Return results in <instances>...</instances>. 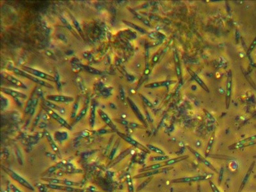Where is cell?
I'll use <instances>...</instances> for the list:
<instances>
[{
	"mask_svg": "<svg viewBox=\"0 0 256 192\" xmlns=\"http://www.w3.org/2000/svg\"><path fill=\"white\" fill-rule=\"evenodd\" d=\"M2 169L4 171L5 173H7L12 179H13L14 181L22 186V187L26 188L28 190H31L32 191H35V188L30 183H29L26 179L20 176L19 173H17L13 170L10 169V168L4 166L2 167Z\"/></svg>",
	"mask_w": 256,
	"mask_h": 192,
	"instance_id": "1",
	"label": "cell"
},
{
	"mask_svg": "<svg viewBox=\"0 0 256 192\" xmlns=\"http://www.w3.org/2000/svg\"><path fill=\"white\" fill-rule=\"evenodd\" d=\"M12 70L13 72L14 73H15L16 74L21 76H22V77L26 78L29 79H30V80L34 81L35 83H36L39 85H40L45 86V87H48V88H53V86H51L50 84H49L48 83L46 82V81H44L43 79H40L39 78L34 76L25 72V71H23V70H21V69H19L17 68H15V67H13Z\"/></svg>",
	"mask_w": 256,
	"mask_h": 192,
	"instance_id": "2",
	"label": "cell"
},
{
	"mask_svg": "<svg viewBox=\"0 0 256 192\" xmlns=\"http://www.w3.org/2000/svg\"><path fill=\"white\" fill-rule=\"evenodd\" d=\"M22 70L23 71H25V72L30 74L34 76H35L37 78H39L40 79H45V80H48V81H53V82H56L55 81V79L54 77L51 76V75L46 74L42 71H39V70H37L35 69H33L30 67H27V66H23L22 67Z\"/></svg>",
	"mask_w": 256,
	"mask_h": 192,
	"instance_id": "3",
	"label": "cell"
},
{
	"mask_svg": "<svg viewBox=\"0 0 256 192\" xmlns=\"http://www.w3.org/2000/svg\"><path fill=\"white\" fill-rule=\"evenodd\" d=\"M213 175H207V176H196L191 177H184L182 178H178L176 179L172 180V183H189L191 182H197L200 181H204L209 178L212 177Z\"/></svg>",
	"mask_w": 256,
	"mask_h": 192,
	"instance_id": "4",
	"label": "cell"
},
{
	"mask_svg": "<svg viewBox=\"0 0 256 192\" xmlns=\"http://www.w3.org/2000/svg\"><path fill=\"white\" fill-rule=\"evenodd\" d=\"M117 133L121 138H123L124 140H125L126 142H127L128 143H130V145H131L132 146L135 147L136 148H138L140 150H142V151H143V152H145L147 153H149V150L147 147H145V146H143L142 144H141L140 143H139L138 142L135 140V139L132 138L130 136H128V135H126V134L117 131Z\"/></svg>",
	"mask_w": 256,
	"mask_h": 192,
	"instance_id": "5",
	"label": "cell"
},
{
	"mask_svg": "<svg viewBox=\"0 0 256 192\" xmlns=\"http://www.w3.org/2000/svg\"><path fill=\"white\" fill-rule=\"evenodd\" d=\"M42 181H44V182H47L48 183L50 184H61V185H65V186H69V187H79L80 185V183H76V182H73L71 181H69V180H64V179H55V178H41Z\"/></svg>",
	"mask_w": 256,
	"mask_h": 192,
	"instance_id": "6",
	"label": "cell"
},
{
	"mask_svg": "<svg viewBox=\"0 0 256 192\" xmlns=\"http://www.w3.org/2000/svg\"><path fill=\"white\" fill-rule=\"evenodd\" d=\"M173 167H166L165 168H159V169H156V170H150V171H148V172H142V173H140L137 175L134 176L133 177V179H141V178H143V177H153L154 175H156V174H158V173H164L166 172H168L171 169H172Z\"/></svg>",
	"mask_w": 256,
	"mask_h": 192,
	"instance_id": "7",
	"label": "cell"
},
{
	"mask_svg": "<svg viewBox=\"0 0 256 192\" xmlns=\"http://www.w3.org/2000/svg\"><path fill=\"white\" fill-rule=\"evenodd\" d=\"M232 71H229L227 73V79L226 85V94H225V104L226 108L228 109L231 102V92H232Z\"/></svg>",
	"mask_w": 256,
	"mask_h": 192,
	"instance_id": "8",
	"label": "cell"
},
{
	"mask_svg": "<svg viewBox=\"0 0 256 192\" xmlns=\"http://www.w3.org/2000/svg\"><path fill=\"white\" fill-rule=\"evenodd\" d=\"M44 187L48 188L52 190H62L66 192H79L82 191L81 190L76 188L74 187H69V186L61 185V184H50V183H45L42 184Z\"/></svg>",
	"mask_w": 256,
	"mask_h": 192,
	"instance_id": "9",
	"label": "cell"
},
{
	"mask_svg": "<svg viewBox=\"0 0 256 192\" xmlns=\"http://www.w3.org/2000/svg\"><path fill=\"white\" fill-rule=\"evenodd\" d=\"M45 110L46 112H47V113L51 116L52 118L54 119L55 120H56L58 122V123H60V124H62L63 126H64L65 127L67 128V129L69 130H72V126L69 125L67 122L66 120H65V119H63L61 117V116H60L59 114L56 113L54 111V110H53L52 109H51V108H49L47 106L45 107Z\"/></svg>",
	"mask_w": 256,
	"mask_h": 192,
	"instance_id": "10",
	"label": "cell"
},
{
	"mask_svg": "<svg viewBox=\"0 0 256 192\" xmlns=\"http://www.w3.org/2000/svg\"><path fill=\"white\" fill-rule=\"evenodd\" d=\"M46 99L58 103H70L74 101V98L62 95H49L46 96Z\"/></svg>",
	"mask_w": 256,
	"mask_h": 192,
	"instance_id": "11",
	"label": "cell"
},
{
	"mask_svg": "<svg viewBox=\"0 0 256 192\" xmlns=\"http://www.w3.org/2000/svg\"><path fill=\"white\" fill-rule=\"evenodd\" d=\"M187 148L190 150V152L191 153H193L194 155H195V156L196 157V158L199 160L201 163H204V164L206 167H207L209 168H210V169L211 170H213V172H217V170H216V168H215L214 167H213V165L210 162H209L208 160H207L206 158H204V157L200 154V153H199L197 152V151H196V150H195L194 149H192L191 147H190V146H187Z\"/></svg>",
	"mask_w": 256,
	"mask_h": 192,
	"instance_id": "12",
	"label": "cell"
},
{
	"mask_svg": "<svg viewBox=\"0 0 256 192\" xmlns=\"http://www.w3.org/2000/svg\"><path fill=\"white\" fill-rule=\"evenodd\" d=\"M127 101L130 104V106H131L132 110L133 111V112L135 113L136 116L137 117V118L140 120L142 123H143V124L144 126H145L146 127H147V124L146 123V121L145 120V118L143 117V115H142V113H141V112L140 111L139 108H138V106L136 105V104L134 103L130 98H127Z\"/></svg>",
	"mask_w": 256,
	"mask_h": 192,
	"instance_id": "13",
	"label": "cell"
},
{
	"mask_svg": "<svg viewBox=\"0 0 256 192\" xmlns=\"http://www.w3.org/2000/svg\"><path fill=\"white\" fill-rule=\"evenodd\" d=\"M176 83V81L173 80L157 81V82H154V83L147 84L145 86V88H149V89H155V88H158V87H161V86H168L170 85H172Z\"/></svg>",
	"mask_w": 256,
	"mask_h": 192,
	"instance_id": "14",
	"label": "cell"
},
{
	"mask_svg": "<svg viewBox=\"0 0 256 192\" xmlns=\"http://www.w3.org/2000/svg\"><path fill=\"white\" fill-rule=\"evenodd\" d=\"M2 92L4 94L10 96L14 98H21V99H26L27 96L22 92L14 90L13 89H8V88H3L2 87Z\"/></svg>",
	"mask_w": 256,
	"mask_h": 192,
	"instance_id": "15",
	"label": "cell"
},
{
	"mask_svg": "<svg viewBox=\"0 0 256 192\" xmlns=\"http://www.w3.org/2000/svg\"><path fill=\"white\" fill-rule=\"evenodd\" d=\"M3 75L5 79H6L7 81H8L9 82H10L11 83H12L13 85H15L16 86H18V87H20V88H22V89H26L27 88L26 86L24 83H23L21 80L17 79L16 78L13 76L7 74V73H5Z\"/></svg>",
	"mask_w": 256,
	"mask_h": 192,
	"instance_id": "16",
	"label": "cell"
},
{
	"mask_svg": "<svg viewBox=\"0 0 256 192\" xmlns=\"http://www.w3.org/2000/svg\"><path fill=\"white\" fill-rule=\"evenodd\" d=\"M98 113L103 122H104V123H105L110 128H111L112 130H116L115 125L114 124V123H113V121L111 120V119L109 117V116L105 112L103 111L102 109H99Z\"/></svg>",
	"mask_w": 256,
	"mask_h": 192,
	"instance_id": "17",
	"label": "cell"
},
{
	"mask_svg": "<svg viewBox=\"0 0 256 192\" xmlns=\"http://www.w3.org/2000/svg\"><path fill=\"white\" fill-rule=\"evenodd\" d=\"M44 135L46 137V138H47V140H48L49 144L50 145L51 149H53V150L57 155H59V157H60V153L59 148V147L57 146L56 143L54 141L53 137L51 136V134L48 131H44Z\"/></svg>",
	"mask_w": 256,
	"mask_h": 192,
	"instance_id": "18",
	"label": "cell"
},
{
	"mask_svg": "<svg viewBox=\"0 0 256 192\" xmlns=\"http://www.w3.org/2000/svg\"><path fill=\"white\" fill-rule=\"evenodd\" d=\"M188 71L190 73V74L191 75V76L192 77V78H193L196 81V82L198 83V85H199V86H200L205 91H206L207 92H209L208 87L205 84V83L204 82V81L201 79V78L199 76H198L195 72H194L193 71H192V70H191L189 68L188 69Z\"/></svg>",
	"mask_w": 256,
	"mask_h": 192,
	"instance_id": "19",
	"label": "cell"
},
{
	"mask_svg": "<svg viewBox=\"0 0 256 192\" xmlns=\"http://www.w3.org/2000/svg\"><path fill=\"white\" fill-rule=\"evenodd\" d=\"M255 139H256V135L252 136L251 137H248L247 138L242 140H241L240 142H238L237 143H235L234 144L231 145V146L229 147V149H237L241 148V147H243V145L245 144H246V143H247L250 142H251V141L255 140Z\"/></svg>",
	"mask_w": 256,
	"mask_h": 192,
	"instance_id": "20",
	"label": "cell"
},
{
	"mask_svg": "<svg viewBox=\"0 0 256 192\" xmlns=\"http://www.w3.org/2000/svg\"><path fill=\"white\" fill-rule=\"evenodd\" d=\"M188 158H189V156H188V155L179 156V157H177V158H172V159H170V160H168L167 161H163V164H164L165 167H167V166H169V165H173L175 163H179L180 161H184V160H187Z\"/></svg>",
	"mask_w": 256,
	"mask_h": 192,
	"instance_id": "21",
	"label": "cell"
},
{
	"mask_svg": "<svg viewBox=\"0 0 256 192\" xmlns=\"http://www.w3.org/2000/svg\"><path fill=\"white\" fill-rule=\"evenodd\" d=\"M164 164H163V163H156L154 165H151L149 166H147L145 168H141V169L139 170L140 173H142V172H148V171H150V170H156V169H159V168H163Z\"/></svg>",
	"mask_w": 256,
	"mask_h": 192,
	"instance_id": "22",
	"label": "cell"
},
{
	"mask_svg": "<svg viewBox=\"0 0 256 192\" xmlns=\"http://www.w3.org/2000/svg\"><path fill=\"white\" fill-rule=\"evenodd\" d=\"M254 165H255V162H253V163L251 165V167H250L248 170L247 171V173H246V175H245V177H244V179H243V180L242 183H241V184L240 188V190H239V192H241V191L243 189L244 187H245V184H246L247 182L248 181V179H249V176H250V175H251V172H252V170H253V168H254Z\"/></svg>",
	"mask_w": 256,
	"mask_h": 192,
	"instance_id": "23",
	"label": "cell"
},
{
	"mask_svg": "<svg viewBox=\"0 0 256 192\" xmlns=\"http://www.w3.org/2000/svg\"><path fill=\"white\" fill-rule=\"evenodd\" d=\"M79 66L80 68H83V69H84L85 71L88 72L89 73H90V74H97V75H101L102 74L101 71H99V70H97L95 68H93V67H91L90 66H87L81 65V64H79Z\"/></svg>",
	"mask_w": 256,
	"mask_h": 192,
	"instance_id": "24",
	"label": "cell"
},
{
	"mask_svg": "<svg viewBox=\"0 0 256 192\" xmlns=\"http://www.w3.org/2000/svg\"><path fill=\"white\" fill-rule=\"evenodd\" d=\"M95 112H96V104L94 102H92L91 104V112L90 116V125L91 127H94L95 122Z\"/></svg>",
	"mask_w": 256,
	"mask_h": 192,
	"instance_id": "25",
	"label": "cell"
},
{
	"mask_svg": "<svg viewBox=\"0 0 256 192\" xmlns=\"http://www.w3.org/2000/svg\"><path fill=\"white\" fill-rule=\"evenodd\" d=\"M123 22L125 23V24L126 25H127L128 26H130V27H131V28H132L133 29H135V30H137L140 33H147V31L145 30V29H143V28H142L140 26H138L136 25H135L133 22H129V21H123Z\"/></svg>",
	"mask_w": 256,
	"mask_h": 192,
	"instance_id": "26",
	"label": "cell"
},
{
	"mask_svg": "<svg viewBox=\"0 0 256 192\" xmlns=\"http://www.w3.org/2000/svg\"><path fill=\"white\" fill-rule=\"evenodd\" d=\"M130 10L131 12V13H132L134 15H135L138 19H139L140 21H141L142 22H143L145 25H147V26H150V22H149V21L147 19H145V17H143L142 15H141L140 14H139L138 13L136 12H135V10H132V9H130Z\"/></svg>",
	"mask_w": 256,
	"mask_h": 192,
	"instance_id": "27",
	"label": "cell"
},
{
	"mask_svg": "<svg viewBox=\"0 0 256 192\" xmlns=\"http://www.w3.org/2000/svg\"><path fill=\"white\" fill-rule=\"evenodd\" d=\"M63 164H64V161H61V162L59 163H57L55 165H53V166H52V167H49L48 168V169L44 172V174H50L51 173H53V172H55L56 170H59V168H60L63 166Z\"/></svg>",
	"mask_w": 256,
	"mask_h": 192,
	"instance_id": "28",
	"label": "cell"
},
{
	"mask_svg": "<svg viewBox=\"0 0 256 192\" xmlns=\"http://www.w3.org/2000/svg\"><path fill=\"white\" fill-rule=\"evenodd\" d=\"M147 148L150 150V151H153L154 153H156L157 154H159L160 155H165V153H164V151L161 150V149L153 145H151V144H148L147 145Z\"/></svg>",
	"mask_w": 256,
	"mask_h": 192,
	"instance_id": "29",
	"label": "cell"
},
{
	"mask_svg": "<svg viewBox=\"0 0 256 192\" xmlns=\"http://www.w3.org/2000/svg\"><path fill=\"white\" fill-rule=\"evenodd\" d=\"M131 149H127V150H126L124 152H123V153H122L117 158H116L115 160H114V165L115 164H117V163H119V161H120L121 160H123L126 156H127L128 154H129L130 153V152H131Z\"/></svg>",
	"mask_w": 256,
	"mask_h": 192,
	"instance_id": "30",
	"label": "cell"
},
{
	"mask_svg": "<svg viewBox=\"0 0 256 192\" xmlns=\"http://www.w3.org/2000/svg\"><path fill=\"white\" fill-rule=\"evenodd\" d=\"M55 136L56 139L60 142H62L68 138V133L67 132L57 131L55 133Z\"/></svg>",
	"mask_w": 256,
	"mask_h": 192,
	"instance_id": "31",
	"label": "cell"
},
{
	"mask_svg": "<svg viewBox=\"0 0 256 192\" xmlns=\"http://www.w3.org/2000/svg\"><path fill=\"white\" fill-rule=\"evenodd\" d=\"M168 160V156L166 155H160L158 156H152L149 158L151 161H165Z\"/></svg>",
	"mask_w": 256,
	"mask_h": 192,
	"instance_id": "32",
	"label": "cell"
},
{
	"mask_svg": "<svg viewBox=\"0 0 256 192\" xmlns=\"http://www.w3.org/2000/svg\"><path fill=\"white\" fill-rule=\"evenodd\" d=\"M87 109H88V108H87V106H85V107H84L81 110V112H80L79 113V114L76 116V117L74 124H76V123H78V122H79V120H81V119H82V118L84 117V116H85V115H86V113Z\"/></svg>",
	"mask_w": 256,
	"mask_h": 192,
	"instance_id": "33",
	"label": "cell"
},
{
	"mask_svg": "<svg viewBox=\"0 0 256 192\" xmlns=\"http://www.w3.org/2000/svg\"><path fill=\"white\" fill-rule=\"evenodd\" d=\"M214 133L213 134L212 136L210 137V139H209V143L207 144V147L206 150V156H207L208 154H209V153H210L212 146H213V142H214Z\"/></svg>",
	"mask_w": 256,
	"mask_h": 192,
	"instance_id": "34",
	"label": "cell"
},
{
	"mask_svg": "<svg viewBox=\"0 0 256 192\" xmlns=\"http://www.w3.org/2000/svg\"><path fill=\"white\" fill-rule=\"evenodd\" d=\"M60 19H61L62 22H63V24L64 25H65V26H66L67 27V28L68 29V30H70V31H71V32H72V33H73V34L74 35H75L76 37H78V35H77L76 33V32H75V31H74V30H73V28H72V27L71 26V25H70V24H69V22H67V21H66V20L65 19H64V18H63V17H60Z\"/></svg>",
	"mask_w": 256,
	"mask_h": 192,
	"instance_id": "35",
	"label": "cell"
},
{
	"mask_svg": "<svg viewBox=\"0 0 256 192\" xmlns=\"http://www.w3.org/2000/svg\"><path fill=\"white\" fill-rule=\"evenodd\" d=\"M44 105H45V106H47V107H48V108H49L52 109L59 110V109H60V108L59 106H58L57 105H56L55 104L53 103H52L51 101H48V100H45V101H44Z\"/></svg>",
	"mask_w": 256,
	"mask_h": 192,
	"instance_id": "36",
	"label": "cell"
},
{
	"mask_svg": "<svg viewBox=\"0 0 256 192\" xmlns=\"http://www.w3.org/2000/svg\"><path fill=\"white\" fill-rule=\"evenodd\" d=\"M153 179V177H149V178H147L146 180H145V181H143L140 185H139L138 187V188H137V189H136V191L138 192V191H140L141 190H142L143 188H144L145 187H146L147 186V184H148L149 183V182L151 181V179Z\"/></svg>",
	"mask_w": 256,
	"mask_h": 192,
	"instance_id": "37",
	"label": "cell"
},
{
	"mask_svg": "<svg viewBox=\"0 0 256 192\" xmlns=\"http://www.w3.org/2000/svg\"><path fill=\"white\" fill-rule=\"evenodd\" d=\"M127 182L128 191H129V192H134V186L132 181V178L130 176L127 177Z\"/></svg>",
	"mask_w": 256,
	"mask_h": 192,
	"instance_id": "38",
	"label": "cell"
},
{
	"mask_svg": "<svg viewBox=\"0 0 256 192\" xmlns=\"http://www.w3.org/2000/svg\"><path fill=\"white\" fill-rule=\"evenodd\" d=\"M37 103H38V99L36 98V97L35 98H33V102H32V108H31V109H30V112H29V113H30L31 115H33V113H35V107L37 106Z\"/></svg>",
	"mask_w": 256,
	"mask_h": 192,
	"instance_id": "39",
	"label": "cell"
},
{
	"mask_svg": "<svg viewBox=\"0 0 256 192\" xmlns=\"http://www.w3.org/2000/svg\"><path fill=\"white\" fill-rule=\"evenodd\" d=\"M33 99V98H31L29 100V101L27 102L26 106V108H25V112L26 113H28L29 112H30V111L31 108H32V105Z\"/></svg>",
	"mask_w": 256,
	"mask_h": 192,
	"instance_id": "40",
	"label": "cell"
},
{
	"mask_svg": "<svg viewBox=\"0 0 256 192\" xmlns=\"http://www.w3.org/2000/svg\"><path fill=\"white\" fill-rule=\"evenodd\" d=\"M176 71L177 74L179 78V80L181 79V66H180V62H176Z\"/></svg>",
	"mask_w": 256,
	"mask_h": 192,
	"instance_id": "41",
	"label": "cell"
},
{
	"mask_svg": "<svg viewBox=\"0 0 256 192\" xmlns=\"http://www.w3.org/2000/svg\"><path fill=\"white\" fill-rule=\"evenodd\" d=\"M255 45H256V37H255V38L254 39V40H253V42H252L251 45H250L249 49H248V51H247L248 54H250V53H251V52L252 51V50L254 49V48H255Z\"/></svg>",
	"mask_w": 256,
	"mask_h": 192,
	"instance_id": "42",
	"label": "cell"
},
{
	"mask_svg": "<svg viewBox=\"0 0 256 192\" xmlns=\"http://www.w3.org/2000/svg\"><path fill=\"white\" fill-rule=\"evenodd\" d=\"M117 147H118V145H117V143H116V144L115 145V146L113 147V149H112V151L111 152V153H110V154H109V158L110 160L113 158V157L114 154H115V153H116V150H117Z\"/></svg>",
	"mask_w": 256,
	"mask_h": 192,
	"instance_id": "43",
	"label": "cell"
},
{
	"mask_svg": "<svg viewBox=\"0 0 256 192\" xmlns=\"http://www.w3.org/2000/svg\"><path fill=\"white\" fill-rule=\"evenodd\" d=\"M81 79H81V78H79V77L77 78V79H76L77 83L78 84V85L80 87V89H81V90H84V86H83V85L82 83V80H81Z\"/></svg>",
	"mask_w": 256,
	"mask_h": 192,
	"instance_id": "44",
	"label": "cell"
},
{
	"mask_svg": "<svg viewBox=\"0 0 256 192\" xmlns=\"http://www.w3.org/2000/svg\"><path fill=\"white\" fill-rule=\"evenodd\" d=\"M78 103H74V106H73V112L72 113V117H75L76 115V111H77V109H78Z\"/></svg>",
	"mask_w": 256,
	"mask_h": 192,
	"instance_id": "45",
	"label": "cell"
},
{
	"mask_svg": "<svg viewBox=\"0 0 256 192\" xmlns=\"http://www.w3.org/2000/svg\"><path fill=\"white\" fill-rule=\"evenodd\" d=\"M209 184L211 185V189L213 192H220V191L218 190V188L217 187V186L215 185L213 182H209Z\"/></svg>",
	"mask_w": 256,
	"mask_h": 192,
	"instance_id": "46",
	"label": "cell"
},
{
	"mask_svg": "<svg viewBox=\"0 0 256 192\" xmlns=\"http://www.w3.org/2000/svg\"><path fill=\"white\" fill-rule=\"evenodd\" d=\"M10 188L11 189V190L13 192H22L19 188H17L13 184H10Z\"/></svg>",
	"mask_w": 256,
	"mask_h": 192,
	"instance_id": "47",
	"label": "cell"
},
{
	"mask_svg": "<svg viewBox=\"0 0 256 192\" xmlns=\"http://www.w3.org/2000/svg\"><path fill=\"white\" fill-rule=\"evenodd\" d=\"M119 92H120V96L121 100H122V101H124V98H125V94H124V89H123V88H122V87H120V90H119Z\"/></svg>",
	"mask_w": 256,
	"mask_h": 192,
	"instance_id": "48",
	"label": "cell"
},
{
	"mask_svg": "<svg viewBox=\"0 0 256 192\" xmlns=\"http://www.w3.org/2000/svg\"><path fill=\"white\" fill-rule=\"evenodd\" d=\"M101 94H103L102 96H109V95L110 94L109 90H108V89H104V90H102V92H101Z\"/></svg>",
	"mask_w": 256,
	"mask_h": 192,
	"instance_id": "49",
	"label": "cell"
},
{
	"mask_svg": "<svg viewBox=\"0 0 256 192\" xmlns=\"http://www.w3.org/2000/svg\"><path fill=\"white\" fill-rule=\"evenodd\" d=\"M140 96H141V97L142 98V99H143V101H144V102H145V103H146V104H147V105H148L149 106H150V107H152V106H153V105H152V104H151V103H150V102H149V101H148V100L147 99H146V98H145V97L144 96H142V94H140Z\"/></svg>",
	"mask_w": 256,
	"mask_h": 192,
	"instance_id": "50",
	"label": "cell"
},
{
	"mask_svg": "<svg viewBox=\"0 0 256 192\" xmlns=\"http://www.w3.org/2000/svg\"><path fill=\"white\" fill-rule=\"evenodd\" d=\"M73 22H74V25H75L76 28L78 29V30L79 32H81V29H80V27H79V24H78V21H77L76 20V19H74V20H73Z\"/></svg>",
	"mask_w": 256,
	"mask_h": 192,
	"instance_id": "51",
	"label": "cell"
},
{
	"mask_svg": "<svg viewBox=\"0 0 256 192\" xmlns=\"http://www.w3.org/2000/svg\"><path fill=\"white\" fill-rule=\"evenodd\" d=\"M59 39H62V40H64V41H66V42L67 41V38H66V37L65 35H63L62 33L59 34Z\"/></svg>",
	"mask_w": 256,
	"mask_h": 192,
	"instance_id": "52",
	"label": "cell"
},
{
	"mask_svg": "<svg viewBox=\"0 0 256 192\" xmlns=\"http://www.w3.org/2000/svg\"><path fill=\"white\" fill-rule=\"evenodd\" d=\"M254 178H255V179H256V175H255V176H254Z\"/></svg>",
	"mask_w": 256,
	"mask_h": 192,
	"instance_id": "53",
	"label": "cell"
},
{
	"mask_svg": "<svg viewBox=\"0 0 256 192\" xmlns=\"http://www.w3.org/2000/svg\"><path fill=\"white\" fill-rule=\"evenodd\" d=\"M254 66H255V67H256V64H255V65H254Z\"/></svg>",
	"mask_w": 256,
	"mask_h": 192,
	"instance_id": "54",
	"label": "cell"
},
{
	"mask_svg": "<svg viewBox=\"0 0 256 192\" xmlns=\"http://www.w3.org/2000/svg\"><path fill=\"white\" fill-rule=\"evenodd\" d=\"M254 158H256V156H254Z\"/></svg>",
	"mask_w": 256,
	"mask_h": 192,
	"instance_id": "55",
	"label": "cell"
}]
</instances>
